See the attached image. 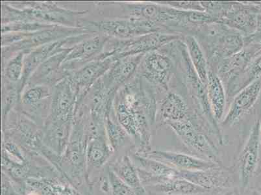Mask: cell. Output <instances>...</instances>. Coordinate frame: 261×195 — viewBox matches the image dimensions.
I'll return each instance as SVG.
<instances>
[{
  "label": "cell",
  "instance_id": "cell-1",
  "mask_svg": "<svg viewBox=\"0 0 261 195\" xmlns=\"http://www.w3.org/2000/svg\"><path fill=\"white\" fill-rule=\"evenodd\" d=\"M8 23L37 22L52 25H74L87 11L68 10L53 4H34L29 8L18 9L7 6Z\"/></svg>",
  "mask_w": 261,
  "mask_h": 195
},
{
  "label": "cell",
  "instance_id": "cell-2",
  "mask_svg": "<svg viewBox=\"0 0 261 195\" xmlns=\"http://www.w3.org/2000/svg\"><path fill=\"white\" fill-rule=\"evenodd\" d=\"M82 28L93 33L100 32L106 36L120 40L133 39L156 32H163L158 23L150 21L128 18L115 20L85 21Z\"/></svg>",
  "mask_w": 261,
  "mask_h": 195
},
{
  "label": "cell",
  "instance_id": "cell-3",
  "mask_svg": "<svg viewBox=\"0 0 261 195\" xmlns=\"http://www.w3.org/2000/svg\"><path fill=\"white\" fill-rule=\"evenodd\" d=\"M90 33L84 28L67 27L54 25L33 33H17L12 37L14 44L9 46L11 51L25 52L28 54L33 50L43 45Z\"/></svg>",
  "mask_w": 261,
  "mask_h": 195
},
{
  "label": "cell",
  "instance_id": "cell-4",
  "mask_svg": "<svg viewBox=\"0 0 261 195\" xmlns=\"http://www.w3.org/2000/svg\"><path fill=\"white\" fill-rule=\"evenodd\" d=\"M181 35L163 32H156L142 36L116 41L111 51L106 52L109 56L116 59L146 54L171 42L181 39Z\"/></svg>",
  "mask_w": 261,
  "mask_h": 195
},
{
  "label": "cell",
  "instance_id": "cell-5",
  "mask_svg": "<svg viewBox=\"0 0 261 195\" xmlns=\"http://www.w3.org/2000/svg\"><path fill=\"white\" fill-rule=\"evenodd\" d=\"M215 33L208 34L207 39L208 58L218 63L224 59L243 51L245 46L244 37L241 33L219 23Z\"/></svg>",
  "mask_w": 261,
  "mask_h": 195
},
{
  "label": "cell",
  "instance_id": "cell-6",
  "mask_svg": "<svg viewBox=\"0 0 261 195\" xmlns=\"http://www.w3.org/2000/svg\"><path fill=\"white\" fill-rule=\"evenodd\" d=\"M77 102V91L70 78H62L53 87L49 118L51 121L70 123Z\"/></svg>",
  "mask_w": 261,
  "mask_h": 195
},
{
  "label": "cell",
  "instance_id": "cell-7",
  "mask_svg": "<svg viewBox=\"0 0 261 195\" xmlns=\"http://www.w3.org/2000/svg\"><path fill=\"white\" fill-rule=\"evenodd\" d=\"M174 68V62L167 54L149 52L144 59L142 77L149 84L167 90Z\"/></svg>",
  "mask_w": 261,
  "mask_h": 195
},
{
  "label": "cell",
  "instance_id": "cell-8",
  "mask_svg": "<svg viewBox=\"0 0 261 195\" xmlns=\"http://www.w3.org/2000/svg\"><path fill=\"white\" fill-rule=\"evenodd\" d=\"M117 60L112 56L102 54L93 61H89L82 68L75 70L69 71L66 76L70 78L74 85L78 93V99L80 91H87L96 81L100 79L101 76L106 75L108 71Z\"/></svg>",
  "mask_w": 261,
  "mask_h": 195
},
{
  "label": "cell",
  "instance_id": "cell-9",
  "mask_svg": "<svg viewBox=\"0 0 261 195\" xmlns=\"http://www.w3.org/2000/svg\"><path fill=\"white\" fill-rule=\"evenodd\" d=\"M89 33L77 35V36L68 38V39L58 40V41L51 42V43L43 45V46L37 47L29 54L24 58V68L22 80L18 83L20 92H22L25 85L27 84L31 76L36 70V69L47 59L53 56L54 55L59 53L63 51V46L68 42H82L85 38L89 36Z\"/></svg>",
  "mask_w": 261,
  "mask_h": 195
},
{
  "label": "cell",
  "instance_id": "cell-10",
  "mask_svg": "<svg viewBox=\"0 0 261 195\" xmlns=\"http://www.w3.org/2000/svg\"><path fill=\"white\" fill-rule=\"evenodd\" d=\"M130 18L158 22H175L180 25V11L163 4H123Z\"/></svg>",
  "mask_w": 261,
  "mask_h": 195
},
{
  "label": "cell",
  "instance_id": "cell-11",
  "mask_svg": "<svg viewBox=\"0 0 261 195\" xmlns=\"http://www.w3.org/2000/svg\"><path fill=\"white\" fill-rule=\"evenodd\" d=\"M179 50L181 51V56L187 75V80L192 97L195 100L201 113L205 116L211 125L217 129V123H216L217 120L213 116L210 102H208L207 85L201 82L197 75L195 69L192 66L191 59L189 58L186 46H181Z\"/></svg>",
  "mask_w": 261,
  "mask_h": 195
},
{
  "label": "cell",
  "instance_id": "cell-12",
  "mask_svg": "<svg viewBox=\"0 0 261 195\" xmlns=\"http://www.w3.org/2000/svg\"><path fill=\"white\" fill-rule=\"evenodd\" d=\"M257 15L253 10L252 4L236 2L232 4L231 8L222 14L218 23L236 30L246 37L255 31Z\"/></svg>",
  "mask_w": 261,
  "mask_h": 195
},
{
  "label": "cell",
  "instance_id": "cell-13",
  "mask_svg": "<svg viewBox=\"0 0 261 195\" xmlns=\"http://www.w3.org/2000/svg\"><path fill=\"white\" fill-rule=\"evenodd\" d=\"M261 82L254 81L236 95L229 110L222 121V125L232 126L239 122L247 112L255 105L260 93Z\"/></svg>",
  "mask_w": 261,
  "mask_h": 195
},
{
  "label": "cell",
  "instance_id": "cell-14",
  "mask_svg": "<svg viewBox=\"0 0 261 195\" xmlns=\"http://www.w3.org/2000/svg\"><path fill=\"white\" fill-rule=\"evenodd\" d=\"M182 141L192 149L208 157H215L217 152L215 147L205 134L198 132L189 117L178 122L168 124Z\"/></svg>",
  "mask_w": 261,
  "mask_h": 195
},
{
  "label": "cell",
  "instance_id": "cell-15",
  "mask_svg": "<svg viewBox=\"0 0 261 195\" xmlns=\"http://www.w3.org/2000/svg\"><path fill=\"white\" fill-rule=\"evenodd\" d=\"M260 124L258 120L254 124L248 141L240 155V170L244 186L248 184L257 167L261 136Z\"/></svg>",
  "mask_w": 261,
  "mask_h": 195
},
{
  "label": "cell",
  "instance_id": "cell-16",
  "mask_svg": "<svg viewBox=\"0 0 261 195\" xmlns=\"http://www.w3.org/2000/svg\"><path fill=\"white\" fill-rule=\"evenodd\" d=\"M149 156L178 170H207L217 166V164L211 161L176 152L156 151L149 154Z\"/></svg>",
  "mask_w": 261,
  "mask_h": 195
},
{
  "label": "cell",
  "instance_id": "cell-17",
  "mask_svg": "<svg viewBox=\"0 0 261 195\" xmlns=\"http://www.w3.org/2000/svg\"><path fill=\"white\" fill-rule=\"evenodd\" d=\"M145 55L141 54L117 59L102 78L101 82L104 87L107 89L115 92L118 87L134 75Z\"/></svg>",
  "mask_w": 261,
  "mask_h": 195
},
{
  "label": "cell",
  "instance_id": "cell-18",
  "mask_svg": "<svg viewBox=\"0 0 261 195\" xmlns=\"http://www.w3.org/2000/svg\"><path fill=\"white\" fill-rule=\"evenodd\" d=\"M109 39L110 37L105 35H97L75 45L64 61L62 70H65L73 63L91 61L98 58Z\"/></svg>",
  "mask_w": 261,
  "mask_h": 195
},
{
  "label": "cell",
  "instance_id": "cell-19",
  "mask_svg": "<svg viewBox=\"0 0 261 195\" xmlns=\"http://www.w3.org/2000/svg\"><path fill=\"white\" fill-rule=\"evenodd\" d=\"M257 56V52L243 49L239 53L220 61L218 65V76L228 85L243 73L252 59Z\"/></svg>",
  "mask_w": 261,
  "mask_h": 195
},
{
  "label": "cell",
  "instance_id": "cell-20",
  "mask_svg": "<svg viewBox=\"0 0 261 195\" xmlns=\"http://www.w3.org/2000/svg\"><path fill=\"white\" fill-rule=\"evenodd\" d=\"M72 47L64 48L59 53L47 59L33 73L28 80V84L33 85H43L44 83L52 82L55 76L62 68L68 54Z\"/></svg>",
  "mask_w": 261,
  "mask_h": 195
},
{
  "label": "cell",
  "instance_id": "cell-21",
  "mask_svg": "<svg viewBox=\"0 0 261 195\" xmlns=\"http://www.w3.org/2000/svg\"><path fill=\"white\" fill-rule=\"evenodd\" d=\"M207 95L211 111L216 120L222 119L225 106V92L222 81L217 74L208 71Z\"/></svg>",
  "mask_w": 261,
  "mask_h": 195
},
{
  "label": "cell",
  "instance_id": "cell-22",
  "mask_svg": "<svg viewBox=\"0 0 261 195\" xmlns=\"http://www.w3.org/2000/svg\"><path fill=\"white\" fill-rule=\"evenodd\" d=\"M161 119L166 124L178 122L189 117L184 100L175 92H169L163 99L160 108Z\"/></svg>",
  "mask_w": 261,
  "mask_h": 195
},
{
  "label": "cell",
  "instance_id": "cell-23",
  "mask_svg": "<svg viewBox=\"0 0 261 195\" xmlns=\"http://www.w3.org/2000/svg\"><path fill=\"white\" fill-rule=\"evenodd\" d=\"M225 175V172L217 170V167L207 170H179V177L207 190L224 185L227 180Z\"/></svg>",
  "mask_w": 261,
  "mask_h": 195
},
{
  "label": "cell",
  "instance_id": "cell-24",
  "mask_svg": "<svg viewBox=\"0 0 261 195\" xmlns=\"http://www.w3.org/2000/svg\"><path fill=\"white\" fill-rule=\"evenodd\" d=\"M156 191L167 195H195L208 191L181 177L168 178L155 184Z\"/></svg>",
  "mask_w": 261,
  "mask_h": 195
},
{
  "label": "cell",
  "instance_id": "cell-25",
  "mask_svg": "<svg viewBox=\"0 0 261 195\" xmlns=\"http://www.w3.org/2000/svg\"><path fill=\"white\" fill-rule=\"evenodd\" d=\"M185 42L192 66L201 82L207 85L210 70L208 69L207 59L200 43L196 37L192 35L185 37Z\"/></svg>",
  "mask_w": 261,
  "mask_h": 195
},
{
  "label": "cell",
  "instance_id": "cell-26",
  "mask_svg": "<svg viewBox=\"0 0 261 195\" xmlns=\"http://www.w3.org/2000/svg\"><path fill=\"white\" fill-rule=\"evenodd\" d=\"M261 76V54L255 56L244 72L233 82L227 85V93L231 96L239 93Z\"/></svg>",
  "mask_w": 261,
  "mask_h": 195
},
{
  "label": "cell",
  "instance_id": "cell-27",
  "mask_svg": "<svg viewBox=\"0 0 261 195\" xmlns=\"http://www.w3.org/2000/svg\"><path fill=\"white\" fill-rule=\"evenodd\" d=\"M25 52H19L15 58L11 59L6 69L7 78L12 83H19L22 80L24 68Z\"/></svg>",
  "mask_w": 261,
  "mask_h": 195
},
{
  "label": "cell",
  "instance_id": "cell-28",
  "mask_svg": "<svg viewBox=\"0 0 261 195\" xmlns=\"http://www.w3.org/2000/svg\"><path fill=\"white\" fill-rule=\"evenodd\" d=\"M49 95V90L43 85H33L23 94L22 103L23 105L37 107L40 102Z\"/></svg>",
  "mask_w": 261,
  "mask_h": 195
},
{
  "label": "cell",
  "instance_id": "cell-29",
  "mask_svg": "<svg viewBox=\"0 0 261 195\" xmlns=\"http://www.w3.org/2000/svg\"><path fill=\"white\" fill-rule=\"evenodd\" d=\"M52 25H46L37 22H13L7 23V25L2 27V33L16 32V33H33L38 32L54 26Z\"/></svg>",
  "mask_w": 261,
  "mask_h": 195
},
{
  "label": "cell",
  "instance_id": "cell-30",
  "mask_svg": "<svg viewBox=\"0 0 261 195\" xmlns=\"http://www.w3.org/2000/svg\"><path fill=\"white\" fill-rule=\"evenodd\" d=\"M119 169L121 177L129 186L136 188V189L141 187L137 171L135 170L126 157L123 159L122 165L120 166Z\"/></svg>",
  "mask_w": 261,
  "mask_h": 195
},
{
  "label": "cell",
  "instance_id": "cell-31",
  "mask_svg": "<svg viewBox=\"0 0 261 195\" xmlns=\"http://www.w3.org/2000/svg\"><path fill=\"white\" fill-rule=\"evenodd\" d=\"M106 127L109 138L114 146L118 147L124 141L125 132L123 130L122 127L113 122L109 115L106 116Z\"/></svg>",
  "mask_w": 261,
  "mask_h": 195
},
{
  "label": "cell",
  "instance_id": "cell-32",
  "mask_svg": "<svg viewBox=\"0 0 261 195\" xmlns=\"http://www.w3.org/2000/svg\"><path fill=\"white\" fill-rule=\"evenodd\" d=\"M163 5L182 11H205L201 2H163Z\"/></svg>",
  "mask_w": 261,
  "mask_h": 195
},
{
  "label": "cell",
  "instance_id": "cell-33",
  "mask_svg": "<svg viewBox=\"0 0 261 195\" xmlns=\"http://www.w3.org/2000/svg\"><path fill=\"white\" fill-rule=\"evenodd\" d=\"M245 46L251 44H258L261 42V14H257L255 30L252 34L244 37Z\"/></svg>",
  "mask_w": 261,
  "mask_h": 195
},
{
  "label": "cell",
  "instance_id": "cell-34",
  "mask_svg": "<svg viewBox=\"0 0 261 195\" xmlns=\"http://www.w3.org/2000/svg\"><path fill=\"white\" fill-rule=\"evenodd\" d=\"M254 11L257 14H261V3L252 4Z\"/></svg>",
  "mask_w": 261,
  "mask_h": 195
},
{
  "label": "cell",
  "instance_id": "cell-35",
  "mask_svg": "<svg viewBox=\"0 0 261 195\" xmlns=\"http://www.w3.org/2000/svg\"><path fill=\"white\" fill-rule=\"evenodd\" d=\"M257 49H258V54H261V42L260 44H258Z\"/></svg>",
  "mask_w": 261,
  "mask_h": 195
},
{
  "label": "cell",
  "instance_id": "cell-36",
  "mask_svg": "<svg viewBox=\"0 0 261 195\" xmlns=\"http://www.w3.org/2000/svg\"><path fill=\"white\" fill-rule=\"evenodd\" d=\"M253 195H261V194L259 193H258V192H254Z\"/></svg>",
  "mask_w": 261,
  "mask_h": 195
},
{
  "label": "cell",
  "instance_id": "cell-37",
  "mask_svg": "<svg viewBox=\"0 0 261 195\" xmlns=\"http://www.w3.org/2000/svg\"><path fill=\"white\" fill-rule=\"evenodd\" d=\"M260 132H261V124H260Z\"/></svg>",
  "mask_w": 261,
  "mask_h": 195
},
{
  "label": "cell",
  "instance_id": "cell-38",
  "mask_svg": "<svg viewBox=\"0 0 261 195\" xmlns=\"http://www.w3.org/2000/svg\"><path fill=\"white\" fill-rule=\"evenodd\" d=\"M260 142H261V136H260Z\"/></svg>",
  "mask_w": 261,
  "mask_h": 195
}]
</instances>
